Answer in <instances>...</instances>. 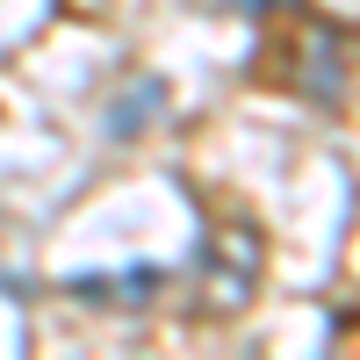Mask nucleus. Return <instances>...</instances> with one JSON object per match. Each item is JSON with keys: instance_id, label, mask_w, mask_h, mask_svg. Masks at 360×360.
<instances>
[{"instance_id": "obj_1", "label": "nucleus", "mask_w": 360, "mask_h": 360, "mask_svg": "<svg viewBox=\"0 0 360 360\" xmlns=\"http://www.w3.org/2000/svg\"><path fill=\"white\" fill-rule=\"evenodd\" d=\"M166 274L159 266H144V274H79L72 295H86V303H144V288H159Z\"/></svg>"}, {"instance_id": "obj_2", "label": "nucleus", "mask_w": 360, "mask_h": 360, "mask_svg": "<svg viewBox=\"0 0 360 360\" xmlns=\"http://www.w3.org/2000/svg\"><path fill=\"white\" fill-rule=\"evenodd\" d=\"M159 94H166V86H159V79H144V86H137V101H115V108H108V130H115V137L144 130L137 115H144V108H159Z\"/></svg>"}]
</instances>
